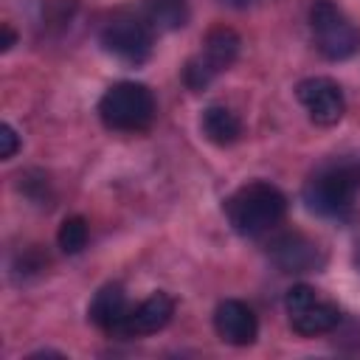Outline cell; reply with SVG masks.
Here are the masks:
<instances>
[{"label":"cell","instance_id":"6da1fadb","mask_svg":"<svg viewBox=\"0 0 360 360\" xmlns=\"http://www.w3.org/2000/svg\"><path fill=\"white\" fill-rule=\"evenodd\" d=\"M360 194V158H332L304 183V202L318 217H346Z\"/></svg>","mask_w":360,"mask_h":360},{"label":"cell","instance_id":"7a4b0ae2","mask_svg":"<svg viewBox=\"0 0 360 360\" xmlns=\"http://www.w3.org/2000/svg\"><path fill=\"white\" fill-rule=\"evenodd\" d=\"M287 214V197L264 180L245 183L225 202V217L239 236H262L273 231Z\"/></svg>","mask_w":360,"mask_h":360},{"label":"cell","instance_id":"3957f363","mask_svg":"<svg viewBox=\"0 0 360 360\" xmlns=\"http://www.w3.org/2000/svg\"><path fill=\"white\" fill-rule=\"evenodd\" d=\"M98 115L115 132H143L155 118V96L141 82H118L101 96Z\"/></svg>","mask_w":360,"mask_h":360},{"label":"cell","instance_id":"277c9868","mask_svg":"<svg viewBox=\"0 0 360 360\" xmlns=\"http://www.w3.org/2000/svg\"><path fill=\"white\" fill-rule=\"evenodd\" d=\"M239 34L228 25H214L205 39H202V51L197 56H191L183 68V82L188 90L200 93L205 90L222 70H228L233 65V59L239 56Z\"/></svg>","mask_w":360,"mask_h":360},{"label":"cell","instance_id":"5b68a950","mask_svg":"<svg viewBox=\"0 0 360 360\" xmlns=\"http://www.w3.org/2000/svg\"><path fill=\"white\" fill-rule=\"evenodd\" d=\"M309 28H312L318 51L332 62L349 59L360 51V28L332 0H315L312 3Z\"/></svg>","mask_w":360,"mask_h":360},{"label":"cell","instance_id":"8992f818","mask_svg":"<svg viewBox=\"0 0 360 360\" xmlns=\"http://www.w3.org/2000/svg\"><path fill=\"white\" fill-rule=\"evenodd\" d=\"M284 307H287L292 332L304 338L332 332L340 323V309L332 301L318 298V292L309 284H292L284 295Z\"/></svg>","mask_w":360,"mask_h":360},{"label":"cell","instance_id":"52a82bcc","mask_svg":"<svg viewBox=\"0 0 360 360\" xmlns=\"http://www.w3.org/2000/svg\"><path fill=\"white\" fill-rule=\"evenodd\" d=\"M98 39H101L107 53H112V56H118L121 62H129V65H141L152 53V25L141 17H132V14L112 17L101 28Z\"/></svg>","mask_w":360,"mask_h":360},{"label":"cell","instance_id":"ba28073f","mask_svg":"<svg viewBox=\"0 0 360 360\" xmlns=\"http://www.w3.org/2000/svg\"><path fill=\"white\" fill-rule=\"evenodd\" d=\"M295 96L304 104V110L309 112V118L315 124H321V127L338 124L343 118V112H346L343 90L338 87V82H332L326 76H312V79L298 82Z\"/></svg>","mask_w":360,"mask_h":360},{"label":"cell","instance_id":"9c48e42d","mask_svg":"<svg viewBox=\"0 0 360 360\" xmlns=\"http://www.w3.org/2000/svg\"><path fill=\"white\" fill-rule=\"evenodd\" d=\"M270 259L281 273H312L323 264L321 248L298 231H287L276 236L270 242Z\"/></svg>","mask_w":360,"mask_h":360},{"label":"cell","instance_id":"30bf717a","mask_svg":"<svg viewBox=\"0 0 360 360\" xmlns=\"http://www.w3.org/2000/svg\"><path fill=\"white\" fill-rule=\"evenodd\" d=\"M214 329L231 346H250L259 335V321L245 301L228 298L214 309Z\"/></svg>","mask_w":360,"mask_h":360},{"label":"cell","instance_id":"8fae6325","mask_svg":"<svg viewBox=\"0 0 360 360\" xmlns=\"http://www.w3.org/2000/svg\"><path fill=\"white\" fill-rule=\"evenodd\" d=\"M174 315V301L166 292H152L146 301L129 309V318L124 323L121 338H141V335H155L160 332Z\"/></svg>","mask_w":360,"mask_h":360},{"label":"cell","instance_id":"7c38bea8","mask_svg":"<svg viewBox=\"0 0 360 360\" xmlns=\"http://www.w3.org/2000/svg\"><path fill=\"white\" fill-rule=\"evenodd\" d=\"M129 309H132V307H129L124 290H121L118 284H107V287H101V290L93 295L87 315H90V321H93L98 329H104V332H110V335H124V323H127V318H129Z\"/></svg>","mask_w":360,"mask_h":360},{"label":"cell","instance_id":"4fadbf2b","mask_svg":"<svg viewBox=\"0 0 360 360\" xmlns=\"http://www.w3.org/2000/svg\"><path fill=\"white\" fill-rule=\"evenodd\" d=\"M200 127H202L205 138L217 146H231L242 135V121L236 118V112H231L228 107H219V104H211L202 110Z\"/></svg>","mask_w":360,"mask_h":360},{"label":"cell","instance_id":"5bb4252c","mask_svg":"<svg viewBox=\"0 0 360 360\" xmlns=\"http://www.w3.org/2000/svg\"><path fill=\"white\" fill-rule=\"evenodd\" d=\"M143 8L149 25L163 31L183 28L188 20V0H143Z\"/></svg>","mask_w":360,"mask_h":360},{"label":"cell","instance_id":"9a60e30c","mask_svg":"<svg viewBox=\"0 0 360 360\" xmlns=\"http://www.w3.org/2000/svg\"><path fill=\"white\" fill-rule=\"evenodd\" d=\"M87 236H90V231H87V219L84 217H79V214H73V217H68L62 225H59V233H56V242H59V248L65 250V253H79L84 245H87Z\"/></svg>","mask_w":360,"mask_h":360},{"label":"cell","instance_id":"2e32d148","mask_svg":"<svg viewBox=\"0 0 360 360\" xmlns=\"http://www.w3.org/2000/svg\"><path fill=\"white\" fill-rule=\"evenodd\" d=\"M17 146H20V138H17L14 127H11V124H3V127H0V158H3V160L14 158Z\"/></svg>","mask_w":360,"mask_h":360},{"label":"cell","instance_id":"e0dca14e","mask_svg":"<svg viewBox=\"0 0 360 360\" xmlns=\"http://www.w3.org/2000/svg\"><path fill=\"white\" fill-rule=\"evenodd\" d=\"M0 34H3V39H0V51H11V48L17 45V34H14V28H11L8 22H3V25H0Z\"/></svg>","mask_w":360,"mask_h":360},{"label":"cell","instance_id":"ac0fdd59","mask_svg":"<svg viewBox=\"0 0 360 360\" xmlns=\"http://www.w3.org/2000/svg\"><path fill=\"white\" fill-rule=\"evenodd\" d=\"M228 6H236V8H242V6H250L253 0H225Z\"/></svg>","mask_w":360,"mask_h":360},{"label":"cell","instance_id":"d6986e66","mask_svg":"<svg viewBox=\"0 0 360 360\" xmlns=\"http://www.w3.org/2000/svg\"><path fill=\"white\" fill-rule=\"evenodd\" d=\"M354 264H357V270H360V245H357V253H354Z\"/></svg>","mask_w":360,"mask_h":360}]
</instances>
